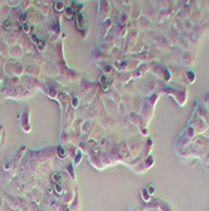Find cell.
Returning <instances> with one entry per match:
<instances>
[{
  "instance_id": "4",
  "label": "cell",
  "mask_w": 209,
  "mask_h": 211,
  "mask_svg": "<svg viewBox=\"0 0 209 211\" xmlns=\"http://www.w3.org/2000/svg\"><path fill=\"white\" fill-rule=\"evenodd\" d=\"M9 23H10V22H9V20H6V22H5V28H6V29H8L9 27H10V24H9Z\"/></svg>"
},
{
  "instance_id": "3",
  "label": "cell",
  "mask_w": 209,
  "mask_h": 211,
  "mask_svg": "<svg viewBox=\"0 0 209 211\" xmlns=\"http://www.w3.org/2000/svg\"><path fill=\"white\" fill-rule=\"evenodd\" d=\"M142 197H144V200H149V195L146 194L145 191H144V195H142Z\"/></svg>"
},
{
  "instance_id": "5",
  "label": "cell",
  "mask_w": 209,
  "mask_h": 211,
  "mask_svg": "<svg viewBox=\"0 0 209 211\" xmlns=\"http://www.w3.org/2000/svg\"><path fill=\"white\" fill-rule=\"evenodd\" d=\"M61 3H62V2H58V5H57V8H58V9H61V8H62V4H61Z\"/></svg>"
},
{
  "instance_id": "1",
  "label": "cell",
  "mask_w": 209,
  "mask_h": 211,
  "mask_svg": "<svg viewBox=\"0 0 209 211\" xmlns=\"http://www.w3.org/2000/svg\"><path fill=\"white\" fill-rule=\"evenodd\" d=\"M57 151H58V155H59L61 158H64V157H66V153H64V151L62 149L61 147H58V149H57Z\"/></svg>"
},
{
  "instance_id": "2",
  "label": "cell",
  "mask_w": 209,
  "mask_h": 211,
  "mask_svg": "<svg viewBox=\"0 0 209 211\" xmlns=\"http://www.w3.org/2000/svg\"><path fill=\"white\" fill-rule=\"evenodd\" d=\"M56 191H57L58 194H61V192H62V187H61V185H59V183H57V185H56Z\"/></svg>"
}]
</instances>
